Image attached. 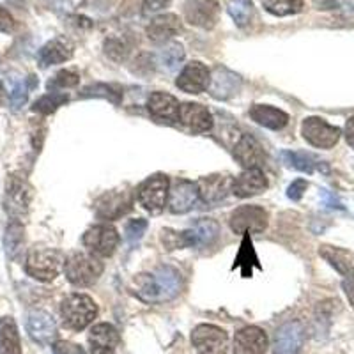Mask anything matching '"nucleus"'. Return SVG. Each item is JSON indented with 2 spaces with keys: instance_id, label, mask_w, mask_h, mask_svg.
<instances>
[{
  "instance_id": "nucleus-1",
  "label": "nucleus",
  "mask_w": 354,
  "mask_h": 354,
  "mask_svg": "<svg viewBox=\"0 0 354 354\" xmlns=\"http://www.w3.org/2000/svg\"><path fill=\"white\" fill-rule=\"evenodd\" d=\"M133 290L145 303L170 301L181 290V274L172 266H160L153 273L138 274Z\"/></svg>"
},
{
  "instance_id": "nucleus-2",
  "label": "nucleus",
  "mask_w": 354,
  "mask_h": 354,
  "mask_svg": "<svg viewBox=\"0 0 354 354\" xmlns=\"http://www.w3.org/2000/svg\"><path fill=\"white\" fill-rule=\"evenodd\" d=\"M64 273L73 286L88 287L103 273V262L93 254L75 252L64 261Z\"/></svg>"
},
{
  "instance_id": "nucleus-3",
  "label": "nucleus",
  "mask_w": 354,
  "mask_h": 354,
  "mask_svg": "<svg viewBox=\"0 0 354 354\" xmlns=\"http://www.w3.org/2000/svg\"><path fill=\"white\" fill-rule=\"evenodd\" d=\"M61 314L66 328L82 331L96 319L97 305L87 294H71L62 301Z\"/></svg>"
},
{
  "instance_id": "nucleus-4",
  "label": "nucleus",
  "mask_w": 354,
  "mask_h": 354,
  "mask_svg": "<svg viewBox=\"0 0 354 354\" xmlns=\"http://www.w3.org/2000/svg\"><path fill=\"white\" fill-rule=\"evenodd\" d=\"M64 264V257L59 250L53 248H32L25 261V271L28 277L39 282H52Z\"/></svg>"
},
{
  "instance_id": "nucleus-5",
  "label": "nucleus",
  "mask_w": 354,
  "mask_h": 354,
  "mask_svg": "<svg viewBox=\"0 0 354 354\" xmlns=\"http://www.w3.org/2000/svg\"><path fill=\"white\" fill-rule=\"evenodd\" d=\"M301 135L310 145L319 149H331L340 140V128L330 124L321 117H306L301 124Z\"/></svg>"
},
{
  "instance_id": "nucleus-6",
  "label": "nucleus",
  "mask_w": 354,
  "mask_h": 354,
  "mask_svg": "<svg viewBox=\"0 0 354 354\" xmlns=\"http://www.w3.org/2000/svg\"><path fill=\"white\" fill-rule=\"evenodd\" d=\"M169 188L170 181L167 176L158 174V176L149 177L138 189V202L145 211L160 214L165 209L167 201H169Z\"/></svg>"
},
{
  "instance_id": "nucleus-7",
  "label": "nucleus",
  "mask_w": 354,
  "mask_h": 354,
  "mask_svg": "<svg viewBox=\"0 0 354 354\" xmlns=\"http://www.w3.org/2000/svg\"><path fill=\"white\" fill-rule=\"evenodd\" d=\"M268 211L261 205H241L230 214V229L236 234H261L268 227Z\"/></svg>"
},
{
  "instance_id": "nucleus-8",
  "label": "nucleus",
  "mask_w": 354,
  "mask_h": 354,
  "mask_svg": "<svg viewBox=\"0 0 354 354\" xmlns=\"http://www.w3.org/2000/svg\"><path fill=\"white\" fill-rule=\"evenodd\" d=\"M32 201V188L20 176H9L8 185H6V211L11 214L15 220H20V216L27 214L28 205Z\"/></svg>"
},
{
  "instance_id": "nucleus-9",
  "label": "nucleus",
  "mask_w": 354,
  "mask_h": 354,
  "mask_svg": "<svg viewBox=\"0 0 354 354\" xmlns=\"http://www.w3.org/2000/svg\"><path fill=\"white\" fill-rule=\"evenodd\" d=\"M119 245V234L109 223L94 225L84 234V246L96 257H110Z\"/></svg>"
},
{
  "instance_id": "nucleus-10",
  "label": "nucleus",
  "mask_w": 354,
  "mask_h": 354,
  "mask_svg": "<svg viewBox=\"0 0 354 354\" xmlns=\"http://www.w3.org/2000/svg\"><path fill=\"white\" fill-rule=\"evenodd\" d=\"M192 344L197 349V354H227L229 337L221 328L201 324L192 333Z\"/></svg>"
},
{
  "instance_id": "nucleus-11",
  "label": "nucleus",
  "mask_w": 354,
  "mask_h": 354,
  "mask_svg": "<svg viewBox=\"0 0 354 354\" xmlns=\"http://www.w3.org/2000/svg\"><path fill=\"white\" fill-rule=\"evenodd\" d=\"M198 201H201V197H198L197 183L186 181V179H177L169 188V201H167V205H169L170 213H188V211H192L198 204Z\"/></svg>"
},
{
  "instance_id": "nucleus-12",
  "label": "nucleus",
  "mask_w": 354,
  "mask_h": 354,
  "mask_svg": "<svg viewBox=\"0 0 354 354\" xmlns=\"http://www.w3.org/2000/svg\"><path fill=\"white\" fill-rule=\"evenodd\" d=\"M220 17L216 0H188L185 4V18L189 25L198 28H213Z\"/></svg>"
},
{
  "instance_id": "nucleus-13",
  "label": "nucleus",
  "mask_w": 354,
  "mask_h": 354,
  "mask_svg": "<svg viewBox=\"0 0 354 354\" xmlns=\"http://www.w3.org/2000/svg\"><path fill=\"white\" fill-rule=\"evenodd\" d=\"M133 205V198L129 192H109L103 194L96 201V214L101 220H117L124 216Z\"/></svg>"
},
{
  "instance_id": "nucleus-14",
  "label": "nucleus",
  "mask_w": 354,
  "mask_h": 354,
  "mask_svg": "<svg viewBox=\"0 0 354 354\" xmlns=\"http://www.w3.org/2000/svg\"><path fill=\"white\" fill-rule=\"evenodd\" d=\"M305 344V328L299 321L286 322L277 331L273 344L274 354H298Z\"/></svg>"
},
{
  "instance_id": "nucleus-15",
  "label": "nucleus",
  "mask_w": 354,
  "mask_h": 354,
  "mask_svg": "<svg viewBox=\"0 0 354 354\" xmlns=\"http://www.w3.org/2000/svg\"><path fill=\"white\" fill-rule=\"evenodd\" d=\"M211 80V71L207 69V66L202 64V62L194 61L185 66L181 73H179V78H177V87L185 91L188 94H201L204 93L205 88L209 87Z\"/></svg>"
},
{
  "instance_id": "nucleus-16",
  "label": "nucleus",
  "mask_w": 354,
  "mask_h": 354,
  "mask_svg": "<svg viewBox=\"0 0 354 354\" xmlns=\"http://www.w3.org/2000/svg\"><path fill=\"white\" fill-rule=\"evenodd\" d=\"M207 88H209V94L214 100H230L241 88V77L227 68H216L211 75L209 87Z\"/></svg>"
},
{
  "instance_id": "nucleus-17",
  "label": "nucleus",
  "mask_w": 354,
  "mask_h": 354,
  "mask_svg": "<svg viewBox=\"0 0 354 354\" xmlns=\"http://www.w3.org/2000/svg\"><path fill=\"white\" fill-rule=\"evenodd\" d=\"M198 197L205 204H218V202L225 201L227 195L232 192V179L229 176H216L202 177L197 183Z\"/></svg>"
},
{
  "instance_id": "nucleus-18",
  "label": "nucleus",
  "mask_w": 354,
  "mask_h": 354,
  "mask_svg": "<svg viewBox=\"0 0 354 354\" xmlns=\"http://www.w3.org/2000/svg\"><path fill=\"white\" fill-rule=\"evenodd\" d=\"M119 342H121L119 331L109 322H100L88 333L91 354H115Z\"/></svg>"
},
{
  "instance_id": "nucleus-19",
  "label": "nucleus",
  "mask_w": 354,
  "mask_h": 354,
  "mask_svg": "<svg viewBox=\"0 0 354 354\" xmlns=\"http://www.w3.org/2000/svg\"><path fill=\"white\" fill-rule=\"evenodd\" d=\"M268 351V335L259 326H246L234 338V354H264Z\"/></svg>"
},
{
  "instance_id": "nucleus-20",
  "label": "nucleus",
  "mask_w": 354,
  "mask_h": 354,
  "mask_svg": "<svg viewBox=\"0 0 354 354\" xmlns=\"http://www.w3.org/2000/svg\"><path fill=\"white\" fill-rule=\"evenodd\" d=\"M27 331L34 342L50 344L57 335L55 319L44 310H32L27 317Z\"/></svg>"
},
{
  "instance_id": "nucleus-21",
  "label": "nucleus",
  "mask_w": 354,
  "mask_h": 354,
  "mask_svg": "<svg viewBox=\"0 0 354 354\" xmlns=\"http://www.w3.org/2000/svg\"><path fill=\"white\" fill-rule=\"evenodd\" d=\"M177 121L194 133H205L213 128V115L205 106L198 103H183L179 105V113H177Z\"/></svg>"
},
{
  "instance_id": "nucleus-22",
  "label": "nucleus",
  "mask_w": 354,
  "mask_h": 354,
  "mask_svg": "<svg viewBox=\"0 0 354 354\" xmlns=\"http://www.w3.org/2000/svg\"><path fill=\"white\" fill-rule=\"evenodd\" d=\"M268 177L261 169H246L232 181V194L239 198L254 197L268 188Z\"/></svg>"
},
{
  "instance_id": "nucleus-23",
  "label": "nucleus",
  "mask_w": 354,
  "mask_h": 354,
  "mask_svg": "<svg viewBox=\"0 0 354 354\" xmlns=\"http://www.w3.org/2000/svg\"><path fill=\"white\" fill-rule=\"evenodd\" d=\"M234 156L239 161V165L245 169H261L266 161V153L262 145L252 135H243L234 147Z\"/></svg>"
},
{
  "instance_id": "nucleus-24",
  "label": "nucleus",
  "mask_w": 354,
  "mask_h": 354,
  "mask_svg": "<svg viewBox=\"0 0 354 354\" xmlns=\"http://www.w3.org/2000/svg\"><path fill=\"white\" fill-rule=\"evenodd\" d=\"M145 32H147V37L153 43H165L170 37L181 32V20H179V17L172 15V12L161 15V17H156L147 25Z\"/></svg>"
},
{
  "instance_id": "nucleus-25",
  "label": "nucleus",
  "mask_w": 354,
  "mask_h": 354,
  "mask_svg": "<svg viewBox=\"0 0 354 354\" xmlns=\"http://www.w3.org/2000/svg\"><path fill=\"white\" fill-rule=\"evenodd\" d=\"M73 55V46L66 39H57L48 41L44 44L43 48L37 53V61H39L41 68H48V66L62 64V62L69 61Z\"/></svg>"
},
{
  "instance_id": "nucleus-26",
  "label": "nucleus",
  "mask_w": 354,
  "mask_h": 354,
  "mask_svg": "<svg viewBox=\"0 0 354 354\" xmlns=\"http://www.w3.org/2000/svg\"><path fill=\"white\" fill-rule=\"evenodd\" d=\"M147 109L151 115L161 121H177L179 113V101L169 93H153L147 101Z\"/></svg>"
},
{
  "instance_id": "nucleus-27",
  "label": "nucleus",
  "mask_w": 354,
  "mask_h": 354,
  "mask_svg": "<svg viewBox=\"0 0 354 354\" xmlns=\"http://www.w3.org/2000/svg\"><path fill=\"white\" fill-rule=\"evenodd\" d=\"M250 117L254 119L257 124L264 126V128L270 129H282L286 128L287 122H289V115H287L283 110L274 109L270 105H254L250 110Z\"/></svg>"
},
{
  "instance_id": "nucleus-28",
  "label": "nucleus",
  "mask_w": 354,
  "mask_h": 354,
  "mask_svg": "<svg viewBox=\"0 0 354 354\" xmlns=\"http://www.w3.org/2000/svg\"><path fill=\"white\" fill-rule=\"evenodd\" d=\"M189 232L194 238L195 248H209L216 243L218 236H220V225L211 218H201V220L195 221Z\"/></svg>"
},
{
  "instance_id": "nucleus-29",
  "label": "nucleus",
  "mask_w": 354,
  "mask_h": 354,
  "mask_svg": "<svg viewBox=\"0 0 354 354\" xmlns=\"http://www.w3.org/2000/svg\"><path fill=\"white\" fill-rule=\"evenodd\" d=\"M0 354H21L20 335L12 317L0 319Z\"/></svg>"
},
{
  "instance_id": "nucleus-30",
  "label": "nucleus",
  "mask_w": 354,
  "mask_h": 354,
  "mask_svg": "<svg viewBox=\"0 0 354 354\" xmlns=\"http://www.w3.org/2000/svg\"><path fill=\"white\" fill-rule=\"evenodd\" d=\"M319 255H321L326 262H330V266H333L338 273L346 274L347 271L353 268L354 255L346 248H337V246H331V245H322L321 248H319Z\"/></svg>"
},
{
  "instance_id": "nucleus-31",
  "label": "nucleus",
  "mask_w": 354,
  "mask_h": 354,
  "mask_svg": "<svg viewBox=\"0 0 354 354\" xmlns=\"http://www.w3.org/2000/svg\"><path fill=\"white\" fill-rule=\"evenodd\" d=\"M283 158L289 163L292 169L299 170V172L312 174L315 170H322V172H328V165L324 161H321L319 158H315L314 154L308 153H283Z\"/></svg>"
},
{
  "instance_id": "nucleus-32",
  "label": "nucleus",
  "mask_w": 354,
  "mask_h": 354,
  "mask_svg": "<svg viewBox=\"0 0 354 354\" xmlns=\"http://www.w3.org/2000/svg\"><path fill=\"white\" fill-rule=\"evenodd\" d=\"M25 243V229L18 220H12L4 234V248L9 259H18Z\"/></svg>"
},
{
  "instance_id": "nucleus-33",
  "label": "nucleus",
  "mask_w": 354,
  "mask_h": 354,
  "mask_svg": "<svg viewBox=\"0 0 354 354\" xmlns=\"http://www.w3.org/2000/svg\"><path fill=\"white\" fill-rule=\"evenodd\" d=\"M243 236H245V239L241 243V250H239L234 268H243V277L250 278L252 277V266H259V261L257 255H255L254 245H252V239H250V234H243Z\"/></svg>"
},
{
  "instance_id": "nucleus-34",
  "label": "nucleus",
  "mask_w": 354,
  "mask_h": 354,
  "mask_svg": "<svg viewBox=\"0 0 354 354\" xmlns=\"http://www.w3.org/2000/svg\"><path fill=\"white\" fill-rule=\"evenodd\" d=\"M305 0H264V9L273 17H290L303 9Z\"/></svg>"
},
{
  "instance_id": "nucleus-35",
  "label": "nucleus",
  "mask_w": 354,
  "mask_h": 354,
  "mask_svg": "<svg viewBox=\"0 0 354 354\" xmlns=\"http://www.w3.org/2000/svg\"><path fill=\"white\" fill-rule=\"evenodd\" d=\"M229 15L238 27H246L254 18V4L252 0H230Z\"/></svg>"
},
{
  "instance_id": "nucleus-36",
  "label": "nucleus",
  "mask_w": 354,
  "mask_h": 354,
  "mask_svg": "<svg viewBox=\"0 0 354 354\" xmlns=\"http://www.w3.org/2000/svg\"><path fill=\"white\" fill-rule=\"evenodd\" d=\"M68 94L64 93H57V91H52V93L44 94L39 100L34 103L32 110L37 113H43V115H48V113L55 112L59 106H62L64 103H68Z\"/></svg>"
},
{
  "instance_id": "nucleus-37",
  "label": "nucleus",
  "mask_w": 354,
  "mask_h": 354,
  "mask_svg": "<svg viewBox=\"0 0 354 354\" xmlns=\"http://www.w3.org/2000/svg\"><path fill=\"white\" fill-rule=\"evenodd\" d=\"M82 97H105V100L112 101L115 105H119V101H121L122 91L115 85H106V84H94L88 85L82 91L80 94Z\"/></svg>"
},
{
  "instance_id": "nucleus-38",
  "label": "nucleus",
  "mask_w": 354,
  "mask_h": 354,
  "mask_svg": "<svg viewBox=\"0 0 354 354\" xmlns=\"http://www.w3.org/2000/svg\"><path fill=\"white\" fill-rule=\"evenodd\" d=\"M160 61L161 64L169 69V71H174V69L179 68V64L185 61V48H183V44L179 43L167 44L165 48L161 50Z\"/></svg>"
},
{
  "instance_id": "nucleus-39",
  "label": "nucleus",
  "mask_w": 354,
  "mask_h": 354,
  "mask_svg": "<svg viewBox=\"0 0 354 354\" xmlns=\"http://www.w3.org/2000/svg\"><path fill=\"white\" fill-rule=\"evenodd\" d=\"M105 53L115 62L124 61L129 53V44L121 37H110L105 41Z\"/></svg>"
},
{
  "instance_id": "nucleus-40",
  "label": "nucleus",
  "mask_w": 354,
  "mask_h": 354,
  "mask_svg": "<svg viewBox=\"0 0 354 354\" xmlns=\"http://www.w3.org/2000/svg\"><path fill=\"white\" fill-rule=\"evenodd\" d=\"M78 82H80V77H78L75 71H59L52 80L48 82V88L50 91H59V88H71L77 87Z\"/></svg>"
},
{
  "instance_id": "nucleus-41",
  "label": "nucleus",
  "mask_w": 354,
  "mask_h": 354,
  "mask_svg": "<svg viewBox=\"0 0 354 354\" xmlns=\"http://www.w3.org/2000/svg\"><path fill=\"white\" fill-rule=\"evenodd\" d=\"M145 230H147V221L142 220V218L128 221V223H126L124 234L129 245H135V243L140 241L142 236L145 234Z\"/></svg>"
},
{
  "instance_id": "nucleus-42",
  "label": "nucleus",
  "mask_w": 354,
  "mask_h": 354,
  "mask_svg": "<svg viewBox=\"0 0 354 354\" xmlns=\"http://www.w3.org/2000/svg\"><path fill=\"white\" fill-rule=\"evenodd\" d=\"M28 84H25V82H18V84H15V87H12L11 94H9V101H11V109L17 112V110H20L21 106L27 103V97H28Z\"/></svg>"
},
{
  "instance_id": "nucleus-43",
  "label": "nucleus",
  "mask_w": 354,
  "mask_h": 354,
  "mask_svg": "<svg viewBox=\"0 0 354 354\" xmlns=\"http://www.w3.org/2000/svg\"><path fill=\"white\" fill-rule=\"evenodd\" d=\"M317 9H335V11H354V0H315Z\"/></svg>"
},
{
  "instance_id": "nucleus-44",
  "label": "nucleus",
  "mask_w": 354,
  "mask_h": 354,
  "mask_svg": "<svg viewBox=\"0 0 354 354\" xmlns=\"http://www.w3.org/2000/svg\"><path fill=\"white\" fill-rule=\"evenodd\" d=\"M306 188H308V183H306L305 179H296V181H292V185L287 188V197H289L290 201H296V202L301 201Z\"/></svg>"
},
{
  "instance_id": "nucleus-45",
  "label": "nucleus",
  "mask_w": 354,
  "mask_h": 354,
  "mask_svg": "<svg viewBox=\"0 0 354 354\" xmlns=\"http://www.w3.org/2000/svg\"><path fill=\"white\" fill-rule=\"evenodd\" d=\"M53 354H85V351L82 349L78 344L66 342V340H59V342L53 344Z\"/></svg>"
},
{
  "instance_id": "nucleus-46",
  "label": "nucleus",
  "mask_w": 354,
  "mask_h": 354,
  "mask_svg": "<svg viewBox=\"0 0 354 354\" xmlns=\"http://www.w3.org/2000/svg\"><path fill=\"white\" fill-rule=\"evenodd\" d=\"M12 30H15V18L8 9L0 6V32L9 34Z\"/></svg>"
},
{
  "instance_id": "nucleus-47",
  "label": "nucleus",
  "mask_w": 354,
  "mask_h": 354,
  "mask_svg": "<svg viewBox=\"0 0 354 354\" xmlns=\"http://www.w3.org/2000/svg\"><path fill=\"white\" fill-rule=\"evenodd\" d=\"M344 292H346L347 299H349V305L354 308V268H351L346 274H344Z\"/></svg>"
},
{
  "instance_id": "nucleus-48",
  "label": "nucleus",
  "mask_w": 354,
  "mask_h": 354,
  "mask_svg": "<svg viewBox=\"0 0 354 354\" xmlns=\"http://www.w3.org/2000/svg\"><path fill=\"white\" fill-rule=\"evenodd\" d=\"M169 4L170 0H144L142 2V11H144V15H153V12L161 11V9Z\"/></svg>"
},
{
  "instance_id": "nucleus-49",
  "label": "nucleus",
  "mask_w": 354,
  "mask_h": 354,
  "mask_svg": "<svg viewBox=\"0 0 354 354\" xmlns=\"http://www.w3.org/2000/svg\"><path fill=\"white\" fill-rule=\"evenodd\" d=\"M321 198H322V204L326 205V207H331V209H344V205L340 204V201H338L331 192H328V189H322Z\"/></svg>"
},
{
  "instance_id": "nucleus-50",
  "label": "nucleus",
  "mask_w": 354,
  "mask_h": 354,
  "mask_svg": "<svg viewBox=\"0 0 354 354\" xmlns=\"http://www.w3.org/2000/svg\"><path fill=\"white\" fill-rule=\"evenodd\" d=\"M346 140H347V144L351 145V147H353L354 149V115L351 117L349 121L346 122Z\"/></svg>"
},
{
  "instance_id": "nucleus-51",
  "label": "nucleus",
  "mask_w": 354,
  "mask_h": 354,
  "mask_svg": "<svg viewBox=\"0 0 354 354\" xmlns=\"http://www.w3.org/2000/svg\"><path fill=\"white\" fill-rule=\"evenodd\" d=\"M4 85H2V82H0V105H2V101H4Z\"/></svg>"
}]
</instances>
